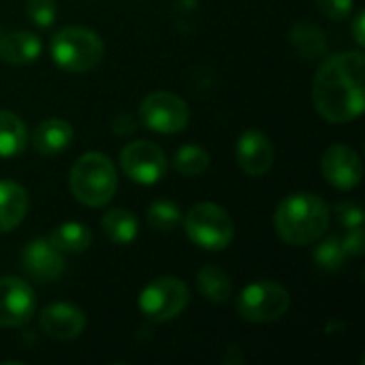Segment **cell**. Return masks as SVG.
<instances>
[{
  "mask_svg": "<svg viewBox=\"0 0 365 365\" xmlns=\"http://www.w3.org/2000/svg\"><path fill=\"white\" fill-rule=\"evenodd\" d=\"M148 222L156 231H173L182 222L180 205L167 199H158L148 210Z\"/></svg>",
  "mask_w": 365,
  "mask_h": 365,
  "instance_id": "cell-24",
  "label": "cell"
},
{
  "mask_svg": "<svg viewBox=\"0 0 365 365\" xmlns=\"http://www.w3.org/2000/svg\"><path fill=\"white\" fill-rule=\"evenodd\" d=\"M291 45L304 60H319L327 51V38L319 26L304 19L291 28Z\"/></svg>",
  "mask_w": 365,
  "mask_h": 365,
  "instance_id": "cell-18",
  "label": "cell"
},
{
  "mask_svg": "<svg viewBox=\"0 0 365 365\" xmlns=\"http://www.w3.org/2000/svg\"><path fill=\"white\" fill-rule=\"evenodd\" d=\"M49 242L60 252H83L92 246V231L81 222H62L49 235Z\"/></svg>",
  "mask_w": 365,
  "mask_h": 365,
  "instance_id": "cell-22",
  "label": "cell"
},
{
  "mask_svg": "<svg viewBox=\"0 0 365 365\" xmlns=\"http://www.w3.org/2000/svg\"><path fill=\"white\" fill-rule=\"evenodd\" d=\"M364 73L361 49L340 51L323 60L312 81V103L323 120L346 124L364 113Z\"/></svg>",
  "mask_w": 365,
  "mask_h": 365,
  "instance_id": "cell-1",
  "label": "cell"
},
{
  "mask_svg": "<svg viewBox=\"0 0 365 365\" xmlns=\"http://www.w3.org/2000/svg\"><path fill=\"white\" fill-rule=\"evenodd\" d=\"M68 188L79 203L88 207H103L118 190L115 165L103 152H86L71 169Z\"/></svg>",
  "mask_w": 365,
  "mask_h": 365,
  "instance_id": "cell-3",
  "label": "cell"
},
{
  "mask_svg": "<svg viewBox=\"0 0 365 365\" xmlns=\"http://www.w3.org/2000/svg\"><path fill=\"white\" fill-rule=\"evenodd\" d=\"M364 26H365V13L364 11H357V15L353 17V24H351V30H353V38L359 47L365 45V34H364Z\"/></svg>",
  "mask_w": 365,
  "mask_h": 365,
  "instance_id": "cell-30",
  "label": "cell"
},
{
  "mask_svg": "<svg viewBox=\"0 0 365 365\" xmlns=\"http://www.w3.org/2000/svg\"><path fill=\"white\" fill-rule=\"evenodd\" d=\"M26 13L38 28H49L58 17L56 0H26Z\"/></svg>",
  "mask_w": 365,
  "mask_h": 365,
  "instance_id": "cell-26",
  "label": "cell"
},
{
  "mask_svg": "<svg viewBox=\"0 0 365 365\" xmlns=\"http://www.w3.org/2000/svg\"><path fill=\"white\" fill-rule=\"evenodd\" d=\"M41 38L28 30H15L0 36V60L6 64H32L41 56Z\"/></svg>",
  "mask_w": 365,
  "mask_h": 365,
  "instance_id": "cell-15",
  "label": "cell"
},
{
  "mask_svg": "<svg viewBox=\"0 0 365 365\" xmlns=\"http://www.w3.org/2000/svg\"><path fill=\"white\" fill-rule=\"evenodd\" d=\"M101 225H103L105 235L113 244H120V246L133 244L137 240V233H139L137 216L130 210H124V207H111L109 212H105Z\"/></svg>",
  "mask_w": 365,
  "mask_h": 365,
  "instance_id": "cell-19",
  "label": "cell"
},
{
  "mask_svg": "<svg viewBox=\"0 0 365 365\" xmlns=\"http://www.w3.org/2000/svg\"><path fill=\"white\" fill-rule=\"evenodd\" d=\"M0 36H2V34H0Z\"/></svg>",
  "mask_w": 365,
  "mask_h": 365,
  "instance_id": "cell-31",
  "label": "cell"
},
{
  "mask_svg": "<svg viewBox=\"0 0 365 365\" xmlns=\"http://www.w3.org/2000/svg\"><path fill=\"white\" fill-rule=\"evenodd\" d=\"M21 267L36 282H53L64 272V257L49 240L36 237L21 250Z\"/></svg>",
  "mask_w": 365,
  "mask_h": 365,
  "instance_id": "cell-12",
  "label": "cell"
},
{
  "mask_svg": "<svg viewBox=\"0 0 365 365\" xmlns=\"http://www.w3.org/2000/svg\"><path fill=\"white\" fill-rule=\"evenodd\" d=\"M336 214L342 222V227L346 229H355V227H364V210L361 205L353 203V201H344L336 207Z\"/></svg>",
  "mask_w": 365,
  "mask_h": 365,
  "instance_id": "cell-28",
  "label": "cell"
},
{
  "mask_svg": "<svg viewBox=\"0 0 365 365\" xmlns=\"http://www.w3.org/2000/svg\"><path fill=\"white\" fill-rule=\"evenodd\" d=\"M329 218V205L319 195L293 192L278 203L274 229L289 246H308L327 233Z\"/></svg>",
  "mask_w": 365,
  "mask_h": 365,
  "instance_id": "cell-2",
  "label": "cell"
},
{
  "mask_svg": "<svg viewBox=\"0 0 365 365\" xmlns=\"http://www.w3.org/2000/svg\"><path fill=\"white\" fill-rule=\"evenodd\" d=\"M139 115L145 128L160 135H175L188 126L190 109L184 98L173 92L158 90L150 92L139 107Z\"/></svg>",
  "mask_w": 365,
  "mask_h": 365,
  "instance_id": "cell-8",
  "label": "cell"
},
{
  "mask_svg": "<svg viewBox=\"0 0 365 365\" xmlns=\"http://www.w3.org/2000/svg\"><path fill=\"white\" fill-rule=\"evenodd\" d=\"M342 242V248L346 250V255H353V257H359L364 255L365 250V233L364 227H355V229H349V233L344 235Z\"/></svg>",
  "mask_w": 365,
  "mask_h": 365,
  "instance_id": "cell-29",
  "label": "cell"
},
{
  "mask_svg": "<svg viewBox=\"0 0 365 365\" xmlns=\"http://www.w3.org/2000/svg\"><path fill=\"white\" fill-rule=\"evenodd\" d=\"M28 130L21 118L0 109V158H15L26 150Z\"/></svg>",
  "mask_w": 365,
  "mask_h": 365,
  "instance_id": "cell-20",
  "label": "cell"
},
{
  "mask_svg": "<svg viewBox=\"0 0 365 365\" xmlns=\"http://www.w3.org/2000/svg\"><path fill=\"white\" fill-rule=\"evenodd\" d=\"M197 287H199V293H201L207 302H214V304H225V302H229V297H231V293H233V284H231L229 274L222 272V269L216 267V265H205V267L199 269Z\"/></svg>",
  "mask_w": 365,
  "mask_h": 365,
  "instance_id": "cell-21",
  "label": "cell"
},
{
  "mask_svg": "<svg viewBox=\"0 0 365 365\" xmlns=\"http://www.w3.org/2000/svg\"><path fill=\"white\" fill-rule=\"evenodd\" d=\"M184 231L195 246L218 252L231 244L235 227H233V218L225 207L203 201L192 205L190 212L186 214Z\"/></svg>",
  "mask_w": 365,
  "mask_h": 365,
  "instance_id": "cell-5",
  "label": "cell"
},
{
  "mask_svg": "<svg viewBox=\"0 0 365 365\" xmlns=\"http://www.w3.org/2000/svg\"><path fill=\"white\" fill-rule=\"evenodd\" d=\"M36 312L32 287L17 276H0V327H21Z\"/></svg>",
  "mask_w": 365,
  "mask_h": 365,
  "instance_id": "cell-10",
  "label": "cell"
},
{
  "mask_svg": "<svg viewBox=\"0 0 365 365\" xmlns=\"http://www.w3.org/2000/svg\"><path fill=\"white\" fill-rule=\"evenodd\" d=\"M346 250L342 248L340 237H327L314 248V263L325 272H338L346 261Z\"/></svg>",
  "mask_w": 365,
  "mask_h": 365,
  "instance_id": "cell-25",
  "label": "cell"
},
{
  "mask_svg": "<svg viewBox=\"0 0 365 365\" xmlns=\"http://www.w3.org/2000/svg\"><path fill=\"white\" fill-rule=\"evenodd\" d=\"M51 58L53 62L68 73H88L96 68L105 56L103 38L83 26L60 28L51 36Z\"/></svg>",
  "mask_w": 365,
  "mask_h": 365,
  "instance_id": "cell-4",
  "label": "cell"
},
{
  "mask_svg": "<svg viewBox=\"0 0 365 365\" xmlns=\"http://www.w3.org/2000/svg\"><path fill=\"white\" fill-rule=\"evenodd\" d=\"M120 167L135 184L154 186L167 173V156L152 141H133L120 152Z\"/></svg>",
  "mask_w": 365,
  "mask_h": 365,
  "instance_id": "cell-9",
  "label": "cell"
},
{
  "mask_svg": "<svg viewBox=\"0 0 365 365\" xmlns=\"http://www.w3.org/2000/svg\"><path fill=\"white\" fill-rule=\"evenodd\" d=\"M321 169L325 180L338 190H353L361 184L364 178V165L359 154L344 143H336L325 150L321 158Z\"/></svg>",
  "mask_w": 365,
  "mask_h": 365,
  "instance_id": "cell-11",
  "label": "cell"
},
{
  "mask_svg": "<svg viewBox=\"0 0 365 365\" xmlns=\"http://www.w3.org/2000/svg\"><path fill=\"white\" fill-rule=\"evenodd\" d=\"M210 167V154L205 148L197 143H186L173 154V169L186 178H195L205 173Z\"/></svg>",
  "mask_w": 365,
  "mask_h": 365,
  "instance_id": "cell-23",
  "label": "cell"
},
{
  "mask_svg": "<svg viewBox=\"0 0 365 365\" xmlns=\"http://www.w3.org/2000/svg\"><path fill=\"white\" fill-rule=\"evenodd\" d=\"M28 192L13 180H0V233H9L26 218Z\"/></svg>",
  "mask_w": 365,
  "mask_h": 365,
  "instance_id": "cell-17",
  "label": "cell"
},
{
  "mask_svg": "<svg viewBox=\"0 0 365 365\" xmlns=\"http://www.w3.org/2000/svg\"><path fill=\"white\" fill-rule=\"evenodd\" d=\"M190 302L188 287L173 276L156 278L139 293V310L154 323H167L178 319Z\"/></svg>",
  "mask_w": 365,
  "mask_h": 365,
  "instance_id": "cell-6",
  "label": "cell"
},
{
  "mask_svg": "<svg viewBox=\"0 0 365 365\" xmlns=\"http://www.w3.org/2000/svg\"><path fill=\"white\" fill-rule=\"evenodd\" d=\"M73 126L62 120V118H49V120H43L36 128H34V135H32V143H34V150L45 154V156H56V154H62L71 141H73Z\"/></svg>",
  "mask_w": 365,
  "mask_h": 365,
  "instance_id": "cell-16",
  "label": "cell"
},
{
  "mask_svg": "<svg viewBox=\"0 0 365 365\" xmlns=\"http://www.w3.org/2000/svg\"><path fill=\"white\" fill-rule=\"evenodd\" d=\"M41 331L53 340H73L86 329V314L73 304H49L38 314Z\"/></svg>",
  "mask_w": 365,
  "mask_h": 365,
  "instance_id": "cell-14",
  "label": "cell"
},
{
  "mask_svg": "<svg viewBox=\"0 0 365 365\" xmlns=\"http://www.w3.org/2000/svg\"><path fill=\"white\" fill-rule=\"evenodd\" d=\"M291 308L289 291L272 280H257L248 284L237 299V312L250 323H274Z\"/></svg>",
  "mask_w": 365,
  "mask_h": 365,
  "instance_id": "cell-7",
  "label": "cell"
},
{
  "mask_svg": "<svg viewBox=\"0 0 365 365\" xmlns=\"http://www.w3.org/2000/svg\"><path fill=\"white\" fill-rule=\"evenodd\" d=\"M314 2L325 17L338 19V21L346 19L355 9V0H314Z\"/></svg>",
  "mask_w": 365,
  "mask_h": 365,
  "instance_id": "cell-27",
  "label": "cell"
},
{
  "mask_svg": "<svg viewBox=\"0 0 365 365\" xmlns=\"http://www.w3.org/2000/svg\"><path fill=\"white\" fill-rule=\"evenodd\" d=\"M235 158L244 173L259 178L265 175L274 165V145L265 133L252 128L242 133V137L237 139Z\"/></svg>",
  "mask_w": 365,
  "mask_h": 365,
  "instance_id": "cell-13",
  "label": "cell"
}]
</instances>
